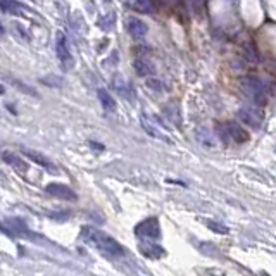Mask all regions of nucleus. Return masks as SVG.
<instances>
[{"label":"nucleus","instance_id":"8","mask_svg":"<svg viewBox=\"0 0 276 276\" xmlns=\"http://www.w3.org/2000/svg\"><path fill=\"white\" fill-rule=\"evenodd\" d=\"M55 50H57V57L60 59V62L66 67H73L75 60H73L71 50L67 47V40L62 33H57V42H55Z\"/></svg>","mask_w":276,"mask_h":276},{"label":"nucleus","instance_id":"13","mask_svg":"<svg viewBox=\"0 0 276 276\" xmlns=\"http://www.w3.org/2000/svg\"><path fill=\"white\" fill-rule=\"evenodd\" d=\"M112 86H114V90L123 97V99L130 100V102L135 99V93H133V90H131V85H128V82L123 78V76H119V75L114 76Z\"/></svg>","mask_w":276,"mask_h":276},{"label":"nucleus","instance_id":"20","mask_svg":"<svg viewBox=\"0 0 276 276\" xmlns=\"http://www.w3.org/2000/svg\"><path fill=\"white\" fill-rule=\"evenodd\" d=\"M40 82L43 83V85H47V86H62V83H64V80L60 78V76H55V75H49V76H43V78H40Z\"/></svg>","mask_w":276,"mask_h":276},{"label":"nucleus","instance_id":"12","mask_svg":"<svg viewBox=\"0 0 276 276\" xmlns=\"http://www.w3.org/2000/svg\"><path fill=\"white\" fill-rule=\"evenodd\" d=\"M26 230H28V226L21 218H11V220H4V223H2V231L11 237L25 233Z\"/></svg>","mask_w":276,"mask_h":276},{"label":"nucleus","instance_id":"16","mask_svg":"<svg viewBox=\"0 0 276 276\" xmlns=\"http://www.w3.org/2000/svg\"><path fill=\"white\" fill-rule=\"evenodd\" d=\"M140 252H142V255H145V257H149V259H159L166 254L161 245H156V244H152V242L140 244Z\"/></svg>","mask_w":276,"mask_h":276},{"label":"nucleus","instance_id":"2","mask_svg":"<svg viewBox=\"0 0 276 276\" xmlns=\"http://www.w3.org/2000/svg\"><path fill=\"white\" fill-rule=\"evenodd\" d=\"M135 237H138L140 240L147 242H157L161 238V224L157 221V218H147V220L140 221L135 226Z\"/></svg>","mask_w":276,"mask_h":276},{"label":"nucleus","instance_id":"19","mask_svg":"<svg viewBox=\"0 0 276 276\" xmlns=\"http://www.w3.org/2000/svg\"><path fill=\"white\" fill-rule=\"evenodd\" d=\"M195 135H197V140L200 143H204V145H209V147H214L216 145V138L213 137V133H211L209 130H205V128H197V131H195Z\"/></svg>","mask_w":276,"mask_h":276},{"label":"nucleus","instance_id":"22","mask_svg":"<svg viewBox=\"0 0 276 276\" xmlns=\"http://www.w3.org/2000/svg\"><path fill=\"white\" fill-rule=\"evenodd\" d=\"M147 86H149L150 90H156V92H164V90H166L164 83L161 82V80H157V78H149V80H147Z\"/></svg>","mask_w":276,"mask_h":276},{"label":"nucleus","instance_id":"1","mask_svg":"<svg viewBox=\"0 0 276 276\" xmlns=\"http://www.w3.org/2000/svg\"><path fill=\"white\" fill-rule=\"evenodd\" d=\"M82 238L90 244L92 247H95L100 254H104L106 257H121L124 254V247L117 240H114L110 235L104 233L102 230H97L92 226H83L82 228Z\"/></svg>","mask_w":276,"mask_h":276},{"label":"nucleus","instance_id":"23","mask_svg":"<svg viewBox=\"0 0 276 276\" xmlns=\"http://www.w3.org/2000/svg\"><path fill=\"white\" fill-rule=\"evenodd\" d=\"M16 83V86H18L21 92H25V93H29V95H33V97H36V92L35 90H31V88H28V86H25L23 83H19V82H14Z\"/></svg>","mask_w":276,"mask_h":276},{"label":"nucleus","instance_id":"4","mask_svg":"<svg viewBox=\"0 0 276 276\" xmlns=\"http://www.w3.org/2000/svg\"><path fill=\"white\" fill-rule=\"evenodd\" d=\"M221 137H223V140H228V142L242 145V143L248 142L250 135H248L247 130H244L240 124L228 121V123H224V126H221Z\"/></svg>","mask_w":276,"mask_h":276},{"label":"nucleus","instance_id":"10","mask_svg":"<svg viewBox=\"0 0 276 276\" xmlns=\"http://www.w3.org/2000/svg\"><path fill=\"white\" fill-rule=\"evenodd\" d=\"M23 152H25V156L28 157V159H31L35 164H38L40 167H45V169L49 171V173H52V174H57V173H59V171H57V167H55V164H54L50 159H47V157L43 156V154L36 152V150H31V149H25Z\"/></svg>","mask_w":276,"mask_h":276},{"label":"nucleus","instance_id":"11","mask_svg":"<svg viewBox=\"0 0 276 276\" xmlns=\"http://www.w3.org/2000/svg\"><path fill=\"white\" fill-rule=\"evenodd\" d=\"M2 159H4L5 164H9V166H12V169L16 171L18 174H21V176H26V173H28V164H26V161H23L19 156H16V154L9 152V150H5L4 154H2Z\"/></svg>","mask_w":276,"mask_h":276},{"label":"nucleus","instance_id":"14","mask_svg":"<svg viewBox=\"0 0 276 276\" xmlns=\"http://www.w3.org/2000/svg\"><path fill=\"white\" fill-rule=\"evenodd\" d=\"M128 5H130L135 12H140V14H150V12L156 11L157 0H128Z\"/></svg>","mask_w":276,"mask_h":276},{"label":"nucleus","instance_id":"18","mask_svg":"<svg viewBox=\"0 0 276 276\" xmlns=\"http://www.w3.org/2000/svg\"><path fill=\"white\" fill-rule=\"evenodd\" d=\"M97 95H99L100 104H102V107L107 110V112H114V110H116V100L110 97V93L107 92V90L99 88L97 90Z\"/></svg>","mask_w":276,"mask_h":276},{"label":"nucleus","instance_id":"5","mask_svg":"<svg viewBox=\"0 0 276 276\" xmlns=\"http://www.w3.org/2000/svg\"><path fill=\"white\" fill-rule=\"evenodd\" d=\"M157 121L154 119V116H147V114H140V124H142L143 131H145L147 135H150L152 138H157V140H161V142H166V143H173V140H171L169 137H167L164 131H161V128L163 126H157Z\"/></svg>","mask_w":276,"mask_h":276},{"label":"nucleus","instance_id":"7","mask_svg":"<svg viewBox=\"0 0 276 276\" xmlns=\"http://www.w3.org/2000/svg\"><path fill=\"white\" fill-rule=\"evenodd\" d=\"M45 192L49 195H52V197L62 198V200H69V202L78 200V195H76L71 188L66 187V185H62V183H49L45 187Z\"/></svg>","mask_w":276,"mask_h":276},{"label":"nucleus","instance_id":"6","mask_svg":"<svg viewBox=\"0 0 276 276\" xmlns=\"http://www.w3.org/2000/svg\"><path fill=\"white\" fill-rule=\"evenodd\" d=\"M238 117H240V119L244 121L247 126L254 128V130H259V128H261V124H262L261 109H257V107H254V106L242 107V109L238 110Z\"/></svg>","mask_w":276,"mask_h":276},{"label":"nucleus","instance_id":"3","mask_svg":"<svg viewBox=\"0 0 276 276\" xmlns=\"http://www.w3.org/2000/svg\"><path fill=\"white\" fill-rule=\"evenodd\" d=\"M242 90L245 92V95L250 97L255 104H266V92L264 86H262V82L254 76H247V78L242 80Z\"/></svg>","mask_w":276,"mask_h":276},{"label":"nucleus","instance_id":"9","mask_svg":"<svg viewBox=\"0 0 276 276\" xmlns=\"http://www.w3.org/2000/svg\"><path fill=\"white\" fill-rule=\"evenodd\" d=\"M126 31L131 38L140 40L149 33V26L145 21H142L140 18H128L126 19Z\"/></svg>","mask_w":276,"mask_h":276},{"label":"nucleus","instance_id":"21","mask_svg":"<svg viewBox=\"0 0 276 276\" xmlns=\"http://www.w3.org/2000/svg\"><path fill=\"white\" fill-rule=\"evenodd\" d=\"M205 226L209 228V230H213L214 233H221V235L228 233V228H226V226H223V224H221V223H216V221L205 220Z\"/></svg>","mask_w":276,"mask_h":276},{"label":"nucleus","instance_id":"17","mask_svg":"<svg viewBox=\"0 0 276 276\" xmlns=\"http://www.w3.org/2000/svg\"><path fill=\"white\" fill-rule=\"evenodd\" d=\"M133 67H135V71H137L138 76H150V75H154V71H156L154 64L149 62L147 59H143V57H138V59H135L133 60Z\"/></svg>","mask_w":276,"mask_h":276},{"label":"nucleus","instance_id":"15","mask_svg":"<svg viewBox=\"0 0 276 276\" xmlns=\"http://www.w3.org/2000/svg\"><path fill=\"white\" fill-rule=\"evenodd\" d=\"M2 11L11 16H23L26 14L28 9L21 2H18V0H2Z\"/></svg>","mask_w":276,"mask_h":276},{"label":"nucleus","instance_id":"24","mask_svg":"<svg viewBox=\"0 0 276 276\" xmlns=\"http://www.w3.org/2000/svg\"><path fill=\"white\" fill-rule=\"evenodd\" d=\"M190 4L195 5V7H200V5L204 4V0H190Z\"/></svg>","mask_w":276,"mask_h":276}]
</instances>
